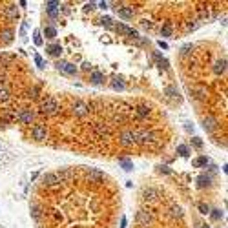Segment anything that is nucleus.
Here are the masks:
<instances>
[{
  "label": "nucleus",
  "mask_w": 228,
  "mask_h": 228,
  "mask_svg": "<svg viewBox=\"0 0 228 228\" xmlns=\"http://www.w3.org/2000/svg\"><path fill=\"white\" fill-rule=\"evenodd\" d=\"M60 109V104L57 99H53V97H47V99L42 102V113L46 115H55Z\"/></svg>",
  "instance_id": "nucleus-1"
},
{
  "label": "nucleus",
  "mask_w": 228,
  "mask_h": 228,
  "mask_svg": "<svg viewBox=\"0 0 228 228\" xmlns=\"http://www.w3.org/2000/svg\"><path fill=\"white\" fill-rule=\"evenodd\" d=\"M135 135L133 132H122L119 135V144H122V146H132V144H135Z\"/></svg>",
  "instance_id": "nucleus-2"
},
{
  "label": "nucleus",
  "mask_w": 228,
  "mask_h": 228,
  "mask_svg": "<svg viewBox=\"0 0 228 228\" xmlns=\"http://www.w3.org/2000/svg\"><path fill=\"white\" fill-rule=\"evenodd\" d=\"M88 112H89V106L86 104V102H82V100H77V102H75V106H73L75 117H84V115H88Z\"/></svg>",
  "instance_id": "nucleus-3"
},
{
  "label": "nucleus",
  "mask_w": 228,
  "mask_h": 228,
  "mask_svg": "<svg viewBox=\"0 0 228 228\" xmlns=\"http://www.w3.org/2000/svg\"><path fill=\"white\" fill-rule=\"evenodd\" d=\"M15 117H17V121L20 124H29L33 121V113L29 112V109H18Z\"/></svg>",
  "instance_id": "nucleus-4"
},
{
  "label": "nucleus",
  "mask_w": 228,
  "mask_h": 228,
  "mask_svg": "<svg viewBox=\"0 0 228 228\" xmlns=\"http://www.w3.org/2000/svg\"><path fill=\"white\" fill-rule=\"evenodd\" d=\"M217 126H219V122H217L215 117H212V115L204 117V121H203V128L206 130V132H210V133H212V132H215Z\"/></svg>",
  "instance_id": "nucleus-5"
},
{
  "label": "nucleus",
  "mask_w": 228,
  "mask_h": 228,
  "mask_svg": "<svg viewBox=\"0 0 228 228\" xmlns=\"http://www.w3.org/2000/svg\"><path fill=\"white\" fill-rule=\"evenodd\" d=\"M31 137L35 141H44L46 139V126H42V124H35L31 130Z\"/></svg>",
  "instance_id": "nucleus-6"
},
{
  "label": "nucleus",
  "mask_w": 228,
  "mask_h": 228,
  "mask_svg": "<svg viewBox=\"0 0 228 228\" xmlns=\"http://www.w3.org/2000/svg\"><path fill=\"white\" fill-rule=\"evenodd\" d=\"M151 221V213L148 210H141L139 213H137V225L139 226H148Z\"/></svg>",
  "instance_id": "nucleus-7"
},
{
  "label": "nucleus",
  "mask_w": 228,
  "mask_h": 228,
  "mask_svg": "<svg viewBox=\"0 0 228 228\" xmlns=\"http://www.w3.org/2000/svg\"><path fill=\"white\" fill-rule=\"evenodd\" d=\"M59 183H60L59 174H46L42 177V184L44 186H55V184H59Z\"/></svg>",
  "instance_id": "nucleus-8"
},
{
  "label": "nucleus",
  "mask_w": 228,
  "mask_h": 228,
  "mask_svg": "<svg viewBox=\"0 0 228 228\" xmlns=\"http://www.w3.org/2000/svg\"><path fill=\"white\" fill-rule=\"evenodd\" d=\"M57 68H59V70L60 71H64V73H68V75H75V73H77V66H75V64H70V62H59V64H57Z\"/></svg>",
  "instance_id": "nucleus-9"
},
{
  "label": "nucleus",
  "mask_w": 228,
  "mask_h": 228,
  "mask_svg": "<svg viewBox=\"0 0 228 228\" xmlns=\"http://www.w3.org/2000/svg\"><path fill=\"white\" fill-rule=\"evenodd\" d=\"M117 13H119V17L121 18H133V8H121V9H117Z\"/></svg>",
  "instance_id": "nucleus-10"
},
{
  "label": "nucleus",
  "mask_w": 228,
  "mask_h": 228,
  "mask_svg": "<svg viewBox=\"0 0 228 228\" xmlns=\"http://www.w3.org/2000/svg\"><path fill=\"white\" fill-rule=\"evenodd\" d=\"M11 40H13V29H6V31H2V35H0V42L9 44Z\"/></svg>",
  "instance_id": "nucleus-11"
},
{
  "label": "nucleus",
  "mask_w": 228,
  "mask_h": 228,
  "mask_svg": "<svg viewBox=\"0 0 228 228\" xmlns=\"http://www.w3.org/2000/svg\"><path fill=\"white\" fill-rule=\"evenodd\" d=\"M59 2H46V9H47V13H50L51 17H57V8H59Z\"/></svg>",
  "instance_id": "nucleus-12"
},
{
  "label": "nucleus",
  "mask_w": 228,
  "mask_h": 228,
  "mask_svg": "<svg viewBox=\"0 0 228 228\" xmlns=\"http://www.w3.org/2000/svg\"><path fill=\"white\" fill-rule=\"evenodd\" d=\"M6 13H8V17L11 20H17L18 18V9H17V6H8L6 8Z\"/></svg>",
  "instance_id": "nucleus-13"
},
{
  "label": "nucleus",
  "mask_w": 228,
  "mask_h": 228,
  "mask_svg": "<svg viewBox=\"0 0 228 228\" xmlns=\"http://www.w3.org/2000/svg\"><path fill=\"white\" fill-rule=\"evenodd\" d=\"M117 29H119L121 33H124V35H132V37H137V31H135V29H132V27H128V26H122V24H119V26H117Z\"/></svg>",
  "instance_id": "nucleus-14"
},
{
  "label": "nucleus",
  "mask_w": 228,
  "mask_h": 228,
  "mask_svg": "<svg viewBox=\"0 0 228 228\" xmlns=\"http://www.w3.org/2000/svg\"><path fill=\"white\" fill-rule=\"evenodd\" d=\"M157 195H159V192H157L155 188L144 190V197H146V199H151V201H153V199H157Z\"/></svg>",
  "instance_id": "nucleus-15"
},
{
  "label": "nucleus",
  "mask_w": 228,
  "mask_h": 228,
  "mask_svg": "<svg viewBox=\"0 0 228 228\" xmlns=\"http://www.w3.org/2000/svg\"><path fill=\"white\" fill-rule=\"evenodd\" d=\"M9 99V89L6 86H0V102H6Z\"/></svg>",
  "instance_id": "nucleus-16"
},
{
  "label": "nucleus",
  "mask_w": 228,
  "mask_h": 228,
  "mask_svg": "<svg viewBox=\"0 0 228 228\" xmlns=\"http://www.w3.org/2000/svg\"><path fill=\"white\" fill-rule=\"evenodd\" d=\"M47 51H50V55H53V57H59L60 51H62V47H60L59 44H53V46L47 47Z\"/></svg>",
  "instance_id": "nucleus-17"
},
{
  "label": "nucleus",
  "mask_w": 228,
  "mask_h": 228,
  "mask_svg": "<svg viewBox=\"0 0 228 228\" xmlns=\"http://www.w3.org/2000/svg\"><path fill=\"white\" fill-rule=\"evenodd\" d=\"M44 35H46V38H55V37H57V29L51 27V26H47L46 29H44Z\"/></svg>",
  "instance_id": "nucleus-18"
},
{
  "label": "nucleus",
  "mask_w": 228,
  "mask_h": 228,
  "mask_svg": "<svg viewBox=\"0 0 228 228\" xmlns=\"http://www.w3.org/2000/svg\"><path fill=\"white\" fill-rule=\"evenodd\" d=\"M102 80H104V75H102L100 71H95V73L91 75V82H93V84H100Z\"/></svg>",
  "instance_id": "nucleus-19"
},
{
  "label": "nucleus",
  "mask_w": 228,
  "mask_h": 228,
  "mask_svg": "<svg viewBox=\"0 0 228 228\" xmlns=\"http://www.w3.org/2000/svg\"><path fill=\"white\" fill-rule=\"evenodd\" d=\"M206 164H208V159H206V157H197L195 161H193V166H195V168L206 166Z\"/></svg>",
  "instance_id": "nucleus-20"
},
{
  "label": "nucleus",
  "mask_w": 228,
  "mask_h": 228,
  "mask_svg": "<svg viewBox=\"0 0 228 228\" xmlns=\"http://www.w3.org/2000/svg\"><path fill=\"white\" fill-rule=\"evenodd\" d=\"M177 153H179V155H183V157H186V155L190 153V150H188V146L181 144V146H177Z\"/></svg>",
  "instance_id": "nucleus-21"
},
{
  "label": "nucleus",
  "mask_w": 228,
  "mask_h": 228,
  "mask_svg": "<svg viewBox=\"0 0 228 228\" xmlns=\"http://www.w3.org/2000/svg\"><path fill=\"white\" fill-rule=\"evenodd\" d=\"M119 162H121V164H122V166H124V170H126V172H130V170H132V168H133V164H132V162H130V161H128V159H121V161H119Z\"/></svg>",
  "instance_id": "nucleus-22"
},
{
  "label": "nucleus",
  "mask_w": 228,
  "mask_h": 228,
  "mask_svg": "<svg viewBox=\"0 0 228 228\" xmlns=\"http://www.w3.org/2000/svg\"><path fill=\"white\" fill-rule=\"evenodd\" d=\"M172 215H174V217H183L181 206H174V208H172Z\"/></svg>",
  "instance_id": "nucleus-23"
},
{
  "label": "nucleus",
  "mask_w": 228,
  "mask_h": 228,
  "mask_svg": "<svg viewBox=\"0 0 228 228\" xmlns=\"http://www.w3.org/2000/svg\"><path fill=\"white\" fill-rule=\"evenodd\" d=\"M112 86H113V89H124V82H122L121 79H115Z\"/></svg>",
  "instance_id": "nucleus-24"
},
{
  "label": "nucleus",
  "mask_w": 228,
  "mask_h": 228,
  "mask_svg": "<svg viewBox=\"0 0 228 228\" xmlns=\"http://www.w3.org/2000/svg\"><path fill=\"white\" fill-rule=\"evenodd\" d=\"M166 95H168V97H172V99H175V97H177V91H175V88L168 86V88H166Z\"/></svg>",
  "instance_id": "nucleus-25"
},
{
  "label": "nucleus",
  "mask_w": 228,
  "mask_h": 228,
  "mask_svg": "<svg viewBox=\"0 0 228 228\" xmlns=\"http://www.w3.org/2000/svg\"><path fill=\"white\" fill-rule=\"evenodd\" d=\"M161 33H162V35H164V37H170V35H172V27H170V26H162V29H161Z\"/></svg>",
  "instance_id": "nucleus-26"
},
{
  "label": "nucleus",
  "mask_w": 228,
  "mask_h": 228,
  "mask_svg": "<svg viewBox=\"0 0 228 228\" xmlns=\"http://www.w3.org/2000/svg\"><path fill=\"white\" fill-rule=\"evenodd\" d=\"M137 112H139V115H141V117H146V115L150 113V109H148L146 106H141L139 109H137Z\"/></svg>",
  "instance_id": "nucleus-27"
},
{
  "label": "nucleus",
  "mask_w": 228,
  "mask_h": 228,
  "mask_svg": "<svg viewBox=\"0 0 228 228\" xmlns=\"http://www.w3.org/2000/svg\"><path fill=\"white\" fill-rule=\"evenodd\" d=\"M192 144H193L195 148H201V146H203V141L199 139V137H193V139H192Z\"/></svg>",
  "instance_id": "nucleus-28"
},
{
  "label": "nucleus",
  "mask_w": 228,
  "mask_h": 228,
  "mask_svg": "<svg viewBox=\"0 0 228 228\" xmlns=\"http://www.w3.org/2000/svg\"><path fill=\"white\" fill-rule=\"evenodd\" d=\"M35 44L37 46H42V38H40V33L38 31H35Z\"/></svg>",
  "instance_id": "nucleus-29"
},
{
  "label": "nucleus",
  "mask_w": 228,
  "mask_h": 228,
  "mask_svg": "<svg viewBox=\"0 0 228 228\" xmlns=\"http://www.w3.org/2000/svg\"><path fill=\"white\" fill-rule=\"evenodd\" d=\"M102 24L108 26V27H112V18H109V17H104V18H102Z\"/></svg>",
  "instance_id": "nucleus-30"
},
{
  "label": "nucleus",
  "mask_w": 228,
  "mask_h": 228,
  "mask_svg": "<svg viewBox=\"0 0 228 228\" xmlns=\"http://www.w3.org/2000/svg\"><path fill=\"white\" fill-rule=\"evenodd\" d=\"M208 184V177H199V186H204Z\"/></svg>",
  "instance_id": "nucleus-31"
},
{
  "label": "nucleus",
  "mask_w": 228,
  "mask_h": 228,
  "mask_svg": "<svg viewBox=\"0 0 228 228\" xmlns=\"http://www.w3.org/2000/svg\"><path fill=\"white\" fill-rule=\"evenodd\" d=\"M212 217H213V219H221V217H223V213H221L219 210H213V213H212Z\"/></svg>",
  "instance_id": "nucleus-32"
},
{
  "label": "nucleus",
  "mask_w": 228,
  "mask_h": 228,
  "mask_svg": "<svg viewBox=\"0 0 228 228\" xmlns=\"http://www.w3.org/2000/svg\"><path fill=\"white\" fill-rule=\"evenodd\" d=\"M35 62H37V66H40V68H42V66H44V60H42V59H40V57H38V55H35Z\"/></svg>",
  "instance_id": "nucleus-33"
},
{
  "label": "nucleus",
  "mask_w": 228,
  "mask_h": 228,
  "mask_svg": "<svg viewBox=\"0 0 228 228\" xmlns=\"http://www.w3.org/2000/svg\"><path fill=\"white\" fill-rule=\"evenodd\" d=\"M199 208H201L203 213H208V206H204V204H199Z\"/></svg>",
  "instance_id": "nucleus-34"
},
{
  "label": "nucleus",
  "mask_w": 228,
  "mask_h": 228,
  "mask_svg": "<svg viewBox=\"0 0 228 228\" xmlns=\"http://www.w3.org/2000/svg\"><path fill=\"white\" fill-rule=\"evenodd\" d=\"M159 46H161L162 50H166V47H168V44H166V42H162V40H161V42H159Z\"/></svg>",
  "instance_id": "nucleus-35"
},
{
  "label": "nucleus",
  "mask_w": 228,
  "mask_h": 228,
  "mask_svg": "<svg viewBox=\"0 0 228 228\" xmlns=\"http://www.w3.org/2000/svg\"><path fill=\"white\" fill-rule=\"evenodd\" d=\"M203 228H208V226H206V225H204V226H203Z\"/></svg>",
  "instance_id": "nucleus-36"
}]
</instances>
